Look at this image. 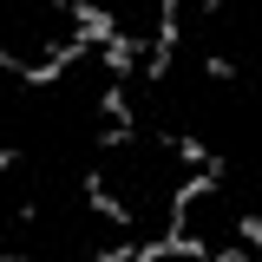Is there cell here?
<instances>
[{
  "mask_svg": "<svg viewBox=\"0 0 262 262\" xmlns=\"http://www.w3.org/2000/svg\"><path fill=\"white\" fill-rule=\"evenodd\" d=\"M105 118H118V125H131V105H125V92H118V85L105 92Z\"/></svg>",
  "mask_w": 262,
  "mask_h": 262,
  "instance_id": "obj_5",
  "label": "cell"
},
{
  "mask_svg": "<svg viewBox=\"0 0 262 262\" xmlns=\"http://www.w3.org/2000/svg\"><path fill=\"white\" fill-rule=\"evenodd\" d=\"M66 13L79 20V46H125L131 33L105 13V7H92V0H66Z\"/></svg>",
  "mask_w": 262,
  "mask_h": 262,
  "instance_id": "obj_1",
  "label": "cell"
},
{
  "mask_svg": "<svg viewBox=\"0 0 262 262\" xmlns=\"http://www.w3.org/2000/svg\"><path fill=\"white\" fill-rule=\"evenodd\" d=\"M170 39H177V0H164V13H158V33H151V59H144V79H164Z\"/></svg>",
  "mask_w": 262,
  "mask_h": 262,
  "instance_id": "obj_2",
  "label": "cell"
},
{
  "mask_svg": "<svg viewBox=\"0 0 262 262\" xmlns=\"http://www.w3.org/2000/svg\"><path fill=\"white\" fill-rule=\"evenodd\" d=\"M85 196H92V210H98V216H112V223H125V203H118V196L105 190V177H85Z\"/></svg>",
  "mask_w": 262,
  "mask_h": 262,
  "instance_id": "obj_4",
  "label": "cell"
},
{
  "mask_svg": "<svg viewBox=\"0 0 262 262\" xmlns=\"http://www.w3.org/2000/svg\"><path fill=\"white\" fill-rule=\"evenodd\" d=\"M164 144H170V151H177V158L190 164V170H216V158H210V151H203V144H196V138H184V131H164Z\"/></svg>",
  "mask_w": 262,
  "mask_h": 262,
  "instance_id": "obj_3",
  "label": "cell"
}]
</instances>
